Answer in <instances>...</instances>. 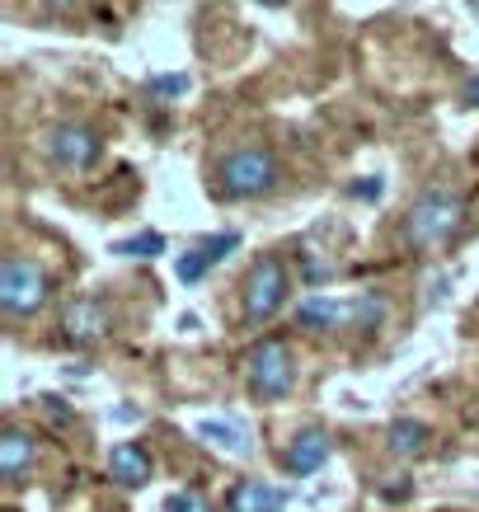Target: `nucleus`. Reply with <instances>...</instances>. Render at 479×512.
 <instances>
[{
    "label": "nucleus",
    "mask_w": 479,
    "mask_h": 512,
    "mask_svg": "<svg viewBox=\"0 0 479 512\" xmlns=\"http://www.w3.org/2000/svg\"><path fill=\"white\" fill-rule=\"evenodd\" d=\"M339 306H334V301H329V296H310L306 306H301V325L306 329H329L334 325V320H339Z\"/></svg>",
    "instance_id": "4468645a"
},
{
    "label": "nucleus",
    "mask_w": 479,
    "mask_h": 512,
    "mask_svg": "<svg viewBox=\"0 0 479 512\" xmlns=\"http://www.w3.org/2000/svg\"><path fill=\"white\" fill-rule=\"evenodd\" d=\"M113 254H123V259H160V254H165V235L141 231V235H132V240H118Z\"/></svg>",
    "instance_id": "ddd939ff"
},
{
    "label": "nucleus",
    "mask_w": 479,
    "mask_h": 512,
    "mask_svg": "<svg viewBox=\"0 0 479 512\" xmlns=\"http://www.w3.org/2000/svg\"><path fill=\"white\" fill-rule=\"evenodd\" d=\"M353 193H357V198H367V202H376V198H381V179H367V184H353Z\"/></svg>",
    "instance_id": "aec40b11"
},
{
    "label": "nucleus",
    "mask_w": 479,
    "mask_h": 512,
    "mask_svg": "<svg viewBox=\"0 0 479 512\" xmlns=\"http://www.w3.org/2000/svg\"><path fill=\"white\" fill-rule=\"evenodd\" d=\"M109 470L113 480L127 484V489H141V484L151 480V456H146V447L141 442H118L109 456Z\"/></svg>",
    "instance_id": "1a4fd4ad"
},
{
    "label": "nucleus",
    "mask_w": 479,
    "mask_h": 512,
    "mask_svg": "<svg viewBox=\"0 0 479 512\" xmlns=\"http://www.w3.org/2000/svg\"><path fill=\"white\" fill-rule=\"evenodd\" d=\"M47 151H52V160L66 165V170H85V165H94V156H99V137H94L85 123H62V127H52Z\"/></svg>",
    "instance_id": "423d86ee"
},
{
    "label": "nucleus",
    "mask_w": 479,
    "mask_h": 512,
    "mask_svg": "<svg viewBox=\"0 0 479 512\" xmlns=\"http://www.w3.org/2000/svg\"><path fill=\"white\" fill-rule=\"evenodd\" d=\"M470 99H475V104H479V80H475V85H470Z\"/></svg>",
    "instance_id": "412c9836"
},
{
    "label": "nucleus",
    "mask_w": 479,
    "mask_h": 512,
    "mask_svg": "<svg viewBox=\"0 0 479 512\" xmlns=\"http://www.w3.org/2000/svg\"><path fill=\"white\" fill-rule=\"evenodd\" d=\"M329 433H320V428H306V433H296L292 442H287V451H282V466H287V475H315V470L329 461Z\"/></svg>",
    "instance_id": "6e6552de"
},
{
    "label": "nucleus",
    "mask_w": 479,
    "mask_h": 512,
    "mask_svg": "<svg viewBox=\"0 0 479 512\" xmlns=\"http://www.w3.org/2000/svg\"><path fill=\"white\" fill-rule=\"evenodd\" d=\"M29 466H33V437L24 428H5V437H0V475L15 484L29 475Z\"/></svg>",
    "instance_id": "9d476101"
},
{
    "label": "nucleus",
    "mask_w": 479,
    "mask_h": 512,
    "mask_svg": "<svg viewBox=\"0 0 479 512\" xmlns=\"http://www.w3.org/2000/svg\"><path fill=\"white\" fill-rule=\"evenodd\" d=\"M240 296H245V320H268L287 301V268H282L278 254H259L249 264L245 282H240Z\"/></svg>",
    "instance_id": "20e7f679"
},
{
    "label": "nucleus",
    "mask_w": 479,
    "mask_h": 512,
    "mask_svg": "<svg viewBox=\"0 0 479 512\" xmlns=\"http://www.w3.org/2000/svg\"><path fill=\"white\" fill-rule=\"evenodd\" d=\"M47 301V273L24 254H5L0 264V306L5 315H33Z\"/></svg>",
    "instance_id": "7ed1b4c3"
},
{
    "label": "nucleus",
    "mask_w": 479,
    "mask_h": 512,
    "mask_svg": "<svg viewBox=\"0 0 479 512\" xmlns=\"http://www.w3.org/2000/svg\"><path fill=\"white\" fill-rule=\"evenodd\" d=\"M231 249H240V235H235V231H221L217 240H202V254H207L212 264H221V259H226Z\"/></svg>",
    "instance_id": "f3484780"
},
{
    "label": "nucleus",
    "mask_w": 479,
    "mask_h": 512,
    "mask_svg": "<svg viewBox=\"0 0 479 512\" xmlns=\"http://www.w3.org/2000/svg\"><path fill=\"white\" fill-rule=\"evenodd\" d=\"M151 90H160V94H184L188 90V76H155Z\"/></svg>",
    "instance_id": "6ab92c4d"
},
{
    "label": "nucleus",
    "mask_w": 479,
    "mask_h": 512,
    "mask_svg": "<svg viewBox=\"0 0 479 512\" xmlns=\"http://www.w3.org/2000/svg\"><path fill=\"white\" fill-rule=\"evenodd\" d=\"M461 221H465V202L451 188H428L404 217V240L414 249H437L461 231Z\"/></svg>",
    "instance_id": "f257e3e1"
},
{
    "label": "nucleus",
    "mask_w": 479,
    "mask_h": 512,
    "mask_svg": "<svg viewBox=\"0 0 479 512\" xmlns=\"http://www.w3.org/2000/svg\"><path fill=\"white\" fill-rule=\"evenodd\" d=\"M207 268H212V259H207L202 249H193V254H184V259L174 264V278L184 282V287H193V282H198L202 273H207Z\"/></svg>",
    "instance_id": "dca6fc26"
},
{
    "label": "nucleus",
    "mask_w": 479,
    "mask_h": 512,
    "mask_svg": "<svg viewBox=\"0 0 479 512\" xmlns=\"http://www.w3.org/2000/svg\"><path fill=\"white\" fill-rule=\"evenodd\" d=\"M423 442H428V428H423L418 419L390 423V451H395V456H418Z\"/></svg>",
    "instance_id": "f8f14e48"
},
{
    "label": "nucleus",
    "mask_w": 479,
    "mask_h": 512,
    "mask_svg": "<svg viewBox=\"0 0 479 512\" xmlns=\"http://www.w3.org/2000/svg\"><path fill=\"white\" fill-rule=\"evenodd\" d=\"M198 433L207 437V442H217L221 451H231V456H235V451H245V433H240V428H231V423H212V419H207V423H198Z\"/></svg>",
    "instance_id": "2eb2a0df"
},
{
    "label": "nucleus",
    "mask_w": 479,
    "mask_h": 512,
    "mask_svg": "<svg viewBox=\"0 0 479 512\" xmlns=\"http://www.w3.org/2000/svg\"><path fill=\"white\" fill-rule=\"evenodd\" d=\"M217 184L226 198H263L278 184V160L268 146H240L217 165Z\"/></svg>",
    "instance_id": "f03ea898"
},
{
    "label": "nucleus",
    "mask_w": 479,
    "mask_h": 512,
    "mask_svg": "<svg viewBox=\"0 0 479 512\" xmlns=\"http://www.w3.org/2000/svg\"><path fill=\"white\" fill-rule=\"evenodd\" d=\"M245 381L249 390L259 395V400H278V395H287L292 390V353H287V343L282 339H263L249 348L245 357Z\"/></svg>",
    "instance_id": "39448f33"
},
{
    "label": "nucleus",
    "mask_w": 479,
    "mask_h": 512,
    "mask_svg": "<svg viewBox=\"0 0 479 512\" xmlns=\"http://www.w3.org/2000/svg\"><path fill=\"white\" fill-rule=\"evenodd\" d=\"M62 329L71 343H99L109 334V306L99 296H76V301H66Z\"/></svg>",
    "instance_id": "0eeeda50"
},
{
    "label": "nucleus",
    "mask_w": 479,
    "mask_h": 512,
    "mask_svg": "<svg viewBox=\"0 0 479 512\" xmlns=\"http://www.w3.org/2000/svg\"><path fill=\"white\" fill-rule=\"evenodd\" d=\"M226 512H282V494L263 480H240L226 498Z\"/></svg>",
    "instance_id": "9b49d317"
},
{
    "label": "nucleus",
    "mask_w": 479,
    "mask_h": 512,
    "mask_svg": "<svg viewBox=\"0 0 479 512\" xmlns=\"http://www.w3.org/2000/svg\"><path fill=\"white\" fill-rule=\"evenodd\" d=\"M165 512H212L207 503H202L193 489H179V494H170V503H165Z\"/></svg>",
    "instance_id": "a211bd4d"
}]
</instances>
